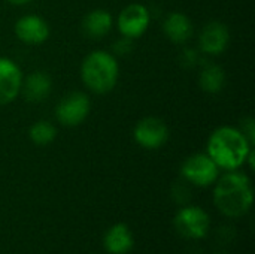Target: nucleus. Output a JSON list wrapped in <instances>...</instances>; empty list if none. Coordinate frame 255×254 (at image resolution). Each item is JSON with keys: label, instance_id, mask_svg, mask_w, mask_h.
Instances as JSON below:
<instances>
[{"label": "nucleus", "instance_id": "obj_1", "mask_svg": "<svg viewBox=\"0 0 255 254\" xmlns=\"http://www.w3.org/2000/svg\"><path fill=\"white\" fill-rule=\"evenodd\" d=\"M254 190L250 177L241 171H227L218 177L214 189V204L221 214L230 219H241L251 210Z\"/></svg>", "mask_w": 255, "mask_h": 254}, {"label": "nucleus", "instance_id": "obj_2", "mask_svg": "<svg viewBox=\"0 0 255 254\" xmlns=\"http://www.w3.org/2000/svg\"><path fill=\"white\" fill-rule=\"evenodd\" d=\"M253 150V145L241 129L221 126L211 133L206 154L220 169L236 171L247 163V159Z\"/></svg>", "mask_w": 255, "mask_h": 254}, {"label": "nucleus", "instance_id": "obj_3", "mask_svg": "<svg viewBox=\"0 0 255 254\" xmlns=\"http://www.w3.org/2000/svg\"><path fill=\"white\" fill-rule=\"evenodd\" d=\"M118 76L120 66L117 57L108 51H93L81 64L82 82L94 94L112 91L118 82Z\"/></svg>", "mask_w": 255, "mask_h": 254}, {"label": "nucleus", "instance_id": "obj_4", "mask_svg": "<svg viewBox=\"0 0 255 254\" xmlns=\"http://www.w3.org/2000/svg\"><path fill=\"white\" fill-rule=\"evenodd\" d=\"M181 175L187 183L196 187H209L218 180L220 168L206 153H197L182 163Z\"/></svg>", "mask_w": 255, "mask_h": 254}, {"label": "nucleus", "instance_id": "obj_5", "mask_svg": "<svg viewBox=\"0 0 255 254\" xmlns=\"http://www.w3.org/2000/svg\"><path fill=\"white\" fill-rule=\"evenodd\" d=\"M173 225L181 237L187 240H202L209 232L211 219L203 208L188 205L176 213Z\"/></svg>", "mask_w": 255, "mask_h": 254}, {"label": "nucleus", "instance_id": "obj_6", "mask_svg": "<svg viewBox=\"0 0 255 254\" xmlns=\"http://www.w3.org/2000/svg\"><path fill=\"white\" fill-rule=\"evenodd\" d=\"M90 97L82 91H72L66 94L55 106V118L66 127H76L82 124L90 114Z\"/></svg>", "mask_w": 255, "mask_h": 254}, {"label": "nucleus", "instance_id": "obj_7", "mask_svg": "<svg viewBox=\"0 0 255 254\" xmlns=\"http://www.w3.org/2000/svg\"><path fill=\"white\" fill-rule=\"evenodd\" d=\"M149 21L151 13L148 7L142 3H131L120 12L117 25L121 36L128 39H137L148 30Z\"/></svg>", "mask_w": 255, "mask_h": 254}, {"label": "nucleus", "instance_id": "obj_8", "mask_svg": "<svg viewBox=\"0 0 255 254\" xmlns=\"http://www.w3.org/2000/svg\"><path fill=\"white\" fill-rule=\"evenodd\" d=\"M134 141L146 150H158L169 139V129L166 123L157 117L142 118L133 130Z\"/></svg>", "mask_w": 255, "mask_h": 254}, {"label": "nucleus", "instance_id": "obj_9", "mask_svg": "<svg viewBox=\"0 0 255 254\" xmlns=\"http://www.w3.org/2000/svg\"><path fill=\"white\" fill-rule=\"evenodd\" d=\"M21 84L22 73L19 66L7 57H0V105L12 103L18 97Z\"/></svg>", "mask_w": 255, "mask_h": 254}, {"label": "nucleus", "instance_id": "obj_10", "mask_svg": "<svg viewBox=\"0 0 255 254\" xmlns=\"http://www.w3.org/2000/svg\"><path fill=\"white\" fill-rule=\"evenodd\" d=\"M230 43V31L226 24L212 21L203 27L199 36V48L208 55L223 54Z\"/></svg>", "mask_w": 255, "mask_h": 254}, {"label": "nucleus", "instance_id": "obj_11", "mask_svg": "<svg viewBox=\"0 0 255 254\" xmlns=\"http://www.w3.org/2000/svg\"><path fill=\"white\" fill-rule=\"evenodd\" d=\"M49 25L39 15H24L15 22L16 37L27 45H40L49 37Z\"/></svg>", "mask_w": 255, "mask_h": 254}, {"label": "nucleus", "instance_id": "obj_12", "mask_svg": "<svg viewBox=\"0 0 255 254\" xmlns=\"http://www.w3.org/2000/svg\"><path fill=\"white\" fill-rule=\"evenodd\" d=\"M52 91V81L48 73L36 70L27 78H22L21 94L30 103H40L48 99Z\"/></svg>", "mask_w": 255, "mask_h": 254}, {"label": "nucleus", "instance_id": "obj_13", "mask_svg": "<svg viewBox=\"0 0 255 254\" xmlns=\"http://www.w3.org/2000/svg\"><path fill=\"white\" fill-rule=\"evenodd\" d=\"M114 18L112 13L106 9H94L88 12L81 24L82 33L90 39H103L112 30Z\"/></svg>", "mask_w": 255, "mask_h": 254}, {"label": "nucleus", "instance_id": "obj_14", "mask_svg": "<svg viewBox=\"0 0 255 254\" xmlns=\"http://www.w3.org/2000/svg\"><path fill=\"white\" fill-rule=\"evenodd\" d=\"M103 246L109 254H127L134 246V238L127 225L117 223L106 231Z\"/></svg>", "mask_w": 255, "mask_h": 254}, {"label": "nucleus", "instance_id": "obj_15", "mask_svg": "<svg viewBox=\"0 0 255 254\" xmlns=\"http://www.w3.org/2000/svg\"><path fill=\"white\" fill-rule=\"evenodd\" d=\"M163 31L173 43H185L193 36V22L182 12H172L163 21Z\"/></svg>", "mask_w": 255, "mask_h": 254}, {"label": "nucleus", "instance_id": "obj_16", "mask_svg": "<svg viewBox=\"0 0 255 254\" xmlns=\"http://www.w3.org/2000/svg\"><path fill=\"white\" fill-rule=\"evenodd\" d=\"M199 85L205 93H209V94L220 93L226 85L224 69L215 63L205 64L199 76Z\"/></svg>", "mask_w": 255, "mask_h": 254}, {"label": "nucleus", "instance_id": "obj_17", "mask_svg": "<svg viewBox=\"0 0 255 254\" xmlns=\"http://www.w3.org/2000/svg\"><path fill=\"white\" fill-rule=\"evenodd\" d=\"M28 138L33 144L39 145V147H46L51 142H54V139L57 138V129L54 124L40 120L36 121L34 124H31L30 130H28Z\"/></svg>", "mask_w": 255, "mask_h": 254}, {"label": "nucleus", "instance_id": "obj_18", "mask_svg": "<svg viewBox=\"0 0 255 254\" xmlns=\"http://www.w3.org/2000/svg\"><path fill=\"white\" fill-rule=\"evenodd\" d=\"M242 133L247 136V139L250 141V144L254 147V139H255V126H254V120L253 118H247L242 124Z\"/></svg>", "mask_w": 255, "mask_h": 254}, {"label": "nucleus", "instance_id": "obj_19", "mask_svg": "<svg viewBox=\"0 0 255 254\" xmlns=\"http://www.w3.org/2000/svg\"><path fill=\"white\" fill-rule=\"evenodd\" d=\"M131 42H133V39H128V37L123 36L118 42H115V46H114L115 52L120 54V55L128 54L131 51Z\"/></svg>", "mask_w": 255, "mask_h": 254}, {"label": "nucleus", "instance_id": "obj_20", "mask_svg": "<svg viewBox=\"0 0 255 254\" xmlns=\"http://www.w3.org/2000/svg\"><path fill=\"white\" fill-rule=\"evenodd\" d=\"M184 60H185V63H190L193 66L194 61L197 60V54L193 51H184Z\"/></svg>", "mask_w": 255, "mask_h": 254}, {"label": "nucleus", "instance_id": "obj_21", "mask_svg": "<svg viewBox=\"0 0 255 254\" xmlns=\"http://www.w3.org/2000/svg\"><path fill=\"white\" fill-rule=\"evenodd\" d=\"M10 4H15V6H24L27 3H30L31 0H7Z\"/></svg>", "mask_w": 255, "mask_h": 254}, {"label": "nucleus", "instance_id": "obj_22", "mask_svg": "<svg viewBox=\"0 0 255 254\" xmlns=\"http://www.w3.org/2000/svg\"><path fill=\"white\" fill-rule=\"evenodd\" d=\"M215 254H227V253H215Z\"/></svg>", "mask_w": 255, "mask_h": 254}]
</instances>
